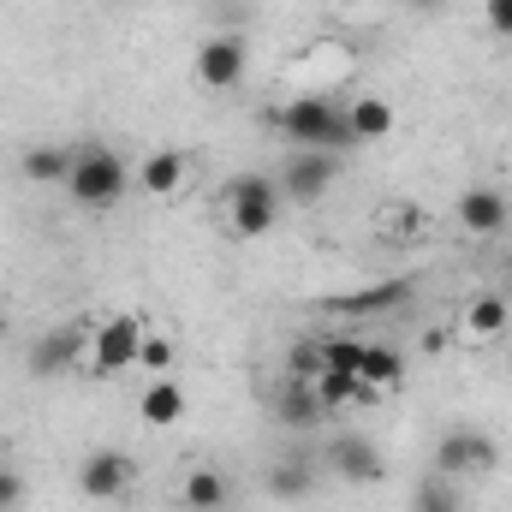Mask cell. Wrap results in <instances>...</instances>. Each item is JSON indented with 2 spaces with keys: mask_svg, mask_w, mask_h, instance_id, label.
I'll use <instances>...</instances> for the list:
<instances>
[{
  "mask_svg": "<svg viewBox=\"0 0 512 512\" xmlns=\"http://www.w3.org/2000/svg\"><path fill=\"white\" fill-rule=\"evenodd\" d=\"M274 120H280V131H286L298 149H316V155H346V149L358 143L346 108L328 102V96H298V102H286Z\"/></svg>",
  "mask_w": 512,
  "mask_h": 512,
  "instance_id": "cell-1",
  "label": "cell"
},
{
  "mask_svg": "<svg viewBox=\"0 0 512 512\" xmlns=\"http://www.w3.org/2000/svg\"><path fill=\"white\" fill-rule=\"evenodd\" d=\"M131 185L126 161L114 155V149H102V143H90V149H72V167H66V191H72V203H84V209H108V203H120Z\"/></svg>",
  "mask_w": 512,
  "mask_h": 512,
  "instance_id": "cell-2",
  "label": "cell"
},
{
  "mask_svg": "<svg viewBox=\"0 0 512 512\" xmlns=\"http://www.w3.org/2000/svg\"><path fill=\"white\" fill-rule=\"evenodd\" d=\"M221 209H227V227H233L239 239H262V233L280 221V185L262 179V173H245V179L227 185Z\"/></svg>",
  "mask_w": 512,
  "mask_h": 512,
  "instance_id": "cell-3",
  "label": "cell"
},
{
  "mask_svg": "<svg viewBox=\"0 0 512 512\" xmlns=\"http://www.w3.org/2000/svg\"><path fill=\"white\" fill-rule=\"evenodd\" d=\"M90 370L96 376H120V370H131L137 364V352H143V322L137 316H108L96 334H90Z\"/></svg>",
  "mask_w": 512,
  "mask_h": 512,
  "instance_id": "cell-4",
  "label": "cell"
},
{
  "mask_svg": "<svg viewBox=\"0 0 512 512\" xmlns=\"http://www.w3.org/2000/svg\"><path fill=\"white\" fill-rule=\"evenodd\" d=\"M495 459H501V447H495V435H483V429H447L441 435V447H435V471L453 483V477H471V471H495Z\"/></svg>",
  "mask_w": 512,
  "mask_h": 512,
  "instance_id": "cell-5",
  "label": "cell"
},
{
  "mask_svg": "<svg viewBox=\"0 0 512 512\" xmlns=\"http://www.w3.org/2000/svg\"><path fill=\"white\" fill-rule=\"evenodd\" d=\"M340 179V155H316V149H298V161H286V179H280V197L292 203H322Z\"/></svg>",
  "mask_w": 512,
  "mask_h": 512,
  "instance_id": "cell-6",
  "label": "cell"
},
{
  "mask_svg": "<svg viewBox=\"0 0 512 512\" xmlns=\"http://www.w3.org/2000/svg\"><path fill=\"white\" fill-rule=\"evenodd\" d=\"M131 483H137V465H131V453H120V447H96L84 459V471H78V489L90 501H120Z\"/></svg>",
  "mask_w": 512,
  "mask_h": 512,
  "instance_id": "cell-7",
  "label": "cell"
},
{
  "mask_svg": "<svg viewBox=\"0 0 512 512\" xmlns=\"http://www.w3.org/2000/svg\"><path fill=\"white\" fill-rule=\"evenodd\" d=\"M245 60H251L245 36H209V42L197 48V84H203V90H233V84L245 78Z\"/></svg>",
  "mask_w": 512,
  "mask_h": 512,
  "instance_id": "cell-8",
  "label": "cell"
},
{
  "mask_svg": "<svg viewBox=\"0 0 512 512\" xmlns=\"http://www.w3.org/2000/svg\"><path fill=\"white\" fill-rule=\"evenodd\" d=\"M453 215H459V227H465V233L495 239V233L507 227V197H501L495 185H471V191L453 203Z\"/></svg>",
  "mask_w": 512,
  "mask_h": 512,
  "instance_id": "cell-9",
  "label": "cell"
},
{
  "mask_svg": "<svg viewBox=\"0 0 512 512\" xmlns=\"http://www.w3.org/2000/svg\"><path fill=\"white\" fill-rule=\"evenodd\" d=\"M411 286H417V280H376V286H358V292H334V298H322V310H334V316H376V310H387V304H405Z\"/></svg>",
  "mask_w": 512,
  "mask_h": 512,
  "instance_id": "cell-10",
  "label": "cell"
},
{
  "mask_svg": "<svg viewBox=\"0 0 512 512\" xmlns=\"http://www.w3.org/2000/svg\"><path fill=\"white\" fill-rule=\"evenodd\" d=\"M334 471L346 477V483H382V453H376V441L370 435H340L334 441Z\"/></svg>",
  "mask_w": 512,
  "mask_h": 512,
  "instance_id": "cell-11",
  "label": "cell"
},
{
  "mask_svg": "<svg viewBox=\"0 0 512 512\" xmlns=\"http://www.w3.org/2000/svg\"><path fill=\"white\" fill-rule=\"evenodd\" d=\"M185 179H191V161H185L179 149H155V155L137 167V185H143L149 197H179Z\"/></svg>",
  "mask_w": 512,
  "mask_h": 512,
  "instance_id": "cell-12",
  "label": "cell"
},
{
  "mask_svg": "<svg viewBox=\"0 0 512 512\" xmlns=\"http://www.w3.org/2000/svg\"><path fill=\"white\" fill-rule=\"evenodd\" d=\"M346 120H352V137H358V143H382V137H393V126H399V114H393L387 96H352V102H346Z\"/></svg>",
  "mask_w": 512,
  "mask_h": 512,
  "instance_id": "cell-13",
  "label": "cell"
},
{
  "mask_svg": "<svg viewBox=\"0 0 512 512\" xmlns=\"http://www.w3.org/2000/svg\"><path fill=\"white\" fill-rule=\"evenodd\" d=\"M137 411H143V423H149V429H173V423L185 417V387L173 382V376H155V382L143 387Z\"/></svg>",
  "mask_w": 512,
  "mask_h": 512,
  "instance_id": "cell-14",
  "label": "cell"
},
{
  "mask_svg": "<svg viewBox=\"0 0 512 512\" xmlns=\"http://www.w3.org/2000/svg\"><path fill=\"white\" fill-rule=\"evenodd\" d=\"M227 495H233V483H227V471H215V465H197V471L185 477V489H179V501L191 512H221Z\"/></svg>",
  "mask_w": 512,
  "mask_h": 512,
  "instance_id": "cell-15",
  "label": "cell"
},
{
  "mask_svg": "<svg viewBox=\"0 0 512 512\" xmlns=\"http://www.w3.org/2000/svg\"><path fill=\"white\" fill-rule=\"evenodd\" d=\"M507 322H512V310H507V298H495V292H483V298H471V304H465V334H471L477 346L501 340V334H507Z\"/></svg>",
  "mask_w": 512,
  "mask_h": 512,
  "instance_id": "cell-16",
  "label": "cell"
},
{
  "mask_svg": "<svg viewBox=\"0 0 512 512\" xmlns=\"http://www.w3.org/2000/svg\"><path fill=\"white\" fill-rule=\"evenodd\" d=\"M274 411H280V423H286V429H310V423H316V417H322L328 405L316 399V387L304 382V376H292V382L280 387V399H274Z\"/></svg>",
  "mask_w": 512,
  "mask_h": 512,
  "instance_id": "cell-17",
  "label": "cell"
},
{
  "mask_svg": "<svg viewBox=\"0 0 512 512\" xmlns=\"http://www.w3.org/2000/svg\"><path fill=\"white\" fill-rule=\"evenodd\" d=\"M310 387H316V399H322L328 411H334V405H376L370 382H364V376H346V370H316Z\"/></svg>",
  "mask_w": 512,
  "mask_h": 512,
  "instance_id": "cell-18",
  "label": "cell"
},
{
  "mask_svg": "<svg viewBox=\"0 0 512 512\" xmlns=\"http://www.w3.org/2000/svg\"><path fill=\"white\" fill-rule=\"evenodd\" d=\"M66 167H72V155L54 149V143H36V149H24V161H18V173L36 179V185H66Z\"/></svg>",
  "mask_w": 512,
  "mask_h": 512,
  "instance_id": "cell-19",
  "label": "cell"
},
{
  "mask_svg": "<svg viewBox=\"0 0 512 512\" xmlns=\"http://www.w3.org/2000/svg\"><path fill=\"white\" fill-rule=\"evenodd\" d=\"M364 382H370V393H387V387L405 382V358L393 352V346H370L364 352V370H358Z\"/></svg>",
  "mask_w": 512,
  "mask_h": 512,
  "instance_id": "cell-20",
  "label": "cell"
},
{
  "mask_svg": "<svg viewBox=\"0 0 512 512\" xmlns=\"http://www.w3.org/2000/svg\"><path fill=\"white\" fill-rule=\"evenodd\" d=\"M310 483H316V477H310L304 459H280V465L268 471V495H274V501H304Z\"/></svg>",
  "mask_w": 512,
  "mask_h": 512,
  "instance_id": "cell-21",
  "label": "cell"
},
{
  "mask_svg": "<svg viewBox=\"0 0 512 512\" xmlns=\"http://www.w3.org/2000/svg\"><path fill=\"white\" fill-rule=\"evenodd\" d=\"M310 352H316L322 370H346V376H358L370 346H358V340H322V346H310Z\"/></svg>",
  "mask_w": 512,
  "mask_h": 512,
  "instance_id": "cell-22",
  "label": "cell"
},
{
  "mask_svg": "<svg viewBox=\"0 0 512 512\" xmlns=\"http://www.w3.org/2000/svg\"><path fill=\"white\" fill-rule=\"evenodd\" d=\"M411 512H465L459 507V495H453V483H441V477H429L417 495H411Z\"/></svg>",
  "mask_w": 512,
  "mask_h": 512,
  "instance_id": "cell-23",
  "label": "cell"
},
{
  "mask_svg": "<svg viewBox=\"0 0 512 512\" xmlns=\"http://www.w3.org/2000/svg\"><path fill=\"white\" fill-rule=\"evenodd\" d=\"M84 346H90V340H78L72 328H66V334H48V340H42V358H36V370H60V364H66V358H78Z\"/></svg>",
  "mask_w": 512,
  "mask_h": 512,
  "instance_id": "cell-24",
  "label": "cell"
},
{
  "mask_svg": "<svg viewBox=\"0 0 512 512\" xmlns=\"http://www.w3.org/2000/svg\"><path fill=\"white\" fill-rule=\"evenodd\" d=\"M137 364H143L149 376H167V370H173V340H167V334H143V352H137Z\"/></svg>",
  "mask_w": 512,
  "mask_h": 512,
  "instance_id": "cell-25",
  "label": "cell"
},
{
  "mask_svg": "<svg viewBox=\"0 0 512 512\" xmlns=\"http://www.w3.org/2000/svg\"><path fill=\"white\" fill-rule=\"evenodd\" d=\"M423 221H429V215H423L417 203H393V215H387L382 227L393 233V239H411V233H423Z\"/></svg>",
  "mask_w": 512,
  "mask_h": 512,
  "instance_id": "cell-26",
  "label": "cell"
},
{
  "mask_svg": "<svg viewBox=\"0 0 512 512\" xmlns=\"http://www.w3.org/2000/svg\"><path fill=\"white\" fill-rule=\"evenodd\" d=\"M483 12H489V30L512 42V0H483Z\"/></svg>",
  "mask_w": 512,
  "mask_h": 512,
  "instance_id": "cell-27",
  "label": "cell"
},
{
  "mask_svg": "<svg viewBox=\"0 0 512 512\" xmlns=\"http://www.w3.org/2000/svg\"><path fill=\"white\" fill-rule=\"evenodd\" d=\"M18 501H24V477L18 471H0V512H12Z\"/></svg>",
  "mask_w": 512,
  "mask_h": 512,
  "instance_id": "cell-28",
  "label": "cell"
},
{
  "mask_svg": "<svg viewBox=\"0 0 512 512\" xmlns=\"http://www.w3.org/2000/svg\"><path fill=\"white\" fill-rule=\"evenodd\" d=\"M364 6H399V0H364Z\"/></svg>",
  "mask_w": 512,
  "mask_h": 512,
  "instance_id": "cell-29",
  "label": "cell"
},
{
  "mask_svg": "<svg viewBox=\"0 0 512 512\" xmlns=\"http://www.w3.org/2000/svg\"><path fill=\"white\" fill-rule=\"evenodd\" d=\"M0 340H6V316H0Z\"/></svg>",
  "mask_w": 512,
  "mask_h": 512,
  "instance_id": "cell-30",
  "label": "cell"
}]
</instances>
